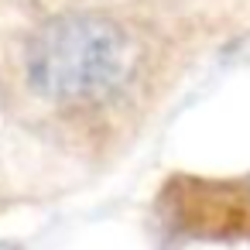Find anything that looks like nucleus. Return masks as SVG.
<instances>
[{"label":"nucleus","instance_id":"f257e3e1","mask_svg":"<svg viewBox=\"0 0 250 250\" xmlns=\"http://www.w3.org/2000/svg\"><path fill=\"white\" fill-rule=\"evenodd\" d=\"M42 93L62 103H93L110 96L130 69L127 38L100 18H69L52 24L31 59Z\"/></svg>","mask_w":250,"mask_h":250}]
</instances>
